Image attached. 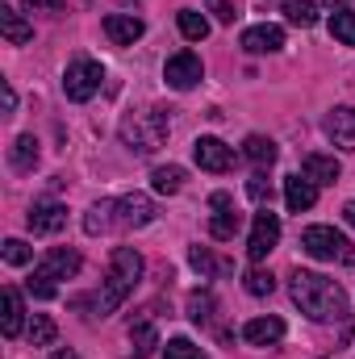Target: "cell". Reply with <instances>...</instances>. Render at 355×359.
Masks as SVG:
<instances>
[{"label": "cell", "mask_w": 355, "mask_h": 359, "mask_svg": "<svg viewBox=\"0 0 355 359\" xmlns=\"http://www.w3.org/2000/svg\"><path fill=\"white\" fill-rule=\"evenodd\" d=\"M243 284H247V292H251V297H267V292L276 288L272 271H264V268H251L247 276H243Z\"/></svg>", "instance_id": "32"}, {"label": "cell", "mask_w": 355, "mask_h": 359, "mask_svg": "<svg viewBox=\"0 0 355 359\" xmlns=\"http://www.w3.org/2000/svg\"><path fill=\"white\" fill-rule=\"evenodd\" d=\"M288 292L297 301V309L309 318V322H347V292L330 280V276H318V271H293L288 280Z\"/></svg>", "instance_id": "1"}, {"label": "cell", "mask_w": 355, "mask_h": 359, "mask_svg": "<svg viewBox=\"0 0 355 359\" xmlns=\"http://www.w3.org/2000/svg\"><path fill=\"white\" fill-rule=\"evenodd\" d=\"M276 243H280V217L264 209V213H255V222H251V238H247V259L251 264H264L267 255L276 251Z\"/></svg>", "instance_id": "7"}, {"label": "cell", "mask_w": 355, "mask_h": 359, "mask_svg": "<svg viewBox=\"0 0 355 359\" xmlns=\"http://www.w3.org/2000/svg\"><path fill=\"white\" fill-rule=\"evenodd\" d=\"M0 34L13 42V46H25L29 38H34V25L17 13V8H8V4H0Z\"/></svg>", "instance_id": "19"}, {"label": "cell", "mask_w": 355, "mask_h": 359, "mask_svg": "<svg viewBox=\"0 0 355 359\" xmlns=\"http://www.w3.org/2000/svg\"><path fill=\"white\" fill-rule=\"evenodd\" d=\"M109 226H117V201H96L84 217V230L88 234H105Z\"/></svg>", "instance_id": "23"}, {"label": "cell", "mask_w": 355, "mask_h": 359, "mask_svg": "<svg viewBox=\"0 0 355 359\" xmlns=\"http://www.w3.org/2000/svg\"><path fill=\"white\" fill-rule=\"evenodd\" d=\"M55 334H59V330H55V322H51L46 313H34V322H29V343H34V347H51V343H55Z\"/></svg>", "instance_id": "29"}, {"label": "cell", "mask_w": 355, "mask_h": 359, "mask_svg": "<svg viewBox=\"0 0 355 359\" xmlns=\"http://www.w3.org/2000/svg\"><path fill=\"white\" fill-rule=\"evenodd\" d=\"M180 34L188 38V42H201V38H209V21H205V13H196V8H180Z\"/></svg>", "instance_id": "26"}, {"label": "cell", "mask_w": 355, "mask_h": 359, "mask_svg": "<svg viewBox=\"0 0 355 359\" xmlns=\"http://www.w3.org/2000/svg\"><path fill=\"white\" fill-rule=\"evenodd\" d=\"M21 318H25L21 292L8 284V288H4V318H0V330H4V339H17V334H21Z\"/></svg>", "instance_id": "21"}, {"label": "cell", "mask_w": 355, "mask_h": 359, "mask_svg": "<svg viewBox=\"0 0 355 359\" xmlns=\"http://www.w3.org/2000/svg\"><path fill=\"white\" fill-rule=\"evenodd\" d=\"M280 46H284V29L280 25H251L243 34V50H251V55H276Z\"/></svg>", "instance_id": "16"}, {"label": "cell", "mask_w": 355, "mask_h": 359, "mask_svg": "<svg viewBox=\"0 0 355 359\" xmlns=\"http://www.w3.org/2000/svg\"><path fill=\"white\" fill-rule=\"evenodd\" d=\"M34 8H46V13H59L63 8V0H29Z\"/></svg>", "instance_id": "37"}, {"label": "cell", "mask_w": 355, "mask_h": 359, "mask_svg": "<svg viewBox=\"0 0 355 359\" xmlns=\"http://www.w3.org/2000/svg\"><path fill=\"white\" fill-rule=\"evenodd\" d=\"M155 222V205L151 196L142 192H130V196H117V230H142Z\"/></svg>", "instance_id": "11"}, {"label": "cell", "mask_w": 355, "mask_h": 359, "mask_svg": "<svg viewBox=\"0 0 355 359\" xmlns=\"http://www.w3.org/2000/svg\"><path fill=\"white\" fill-rule=\"evenodd\" d=\"M330 34H335L343 46H355V13L351 8H339V13L330 17Z\"/></svg>", "instance_id": "28"}, {"label": "cell", "mask_w": 355, "mask_h": 359, "mask_svg": "<svg viewBox=\"0 0 355 359\" xmlns=\"http://www.w3.org/2000/svg\"><path fill=\"white\" fill-rule=\"evenodd\" d=\"M247 196H251L255 205H272V184H267V172H255V176L247 180Z\"/></svg>", "instance_id": "35"}, {"label": "cell", "mask_w": 355, "mask_h": 359, "mask_svg": "<svg viewBox=\"0 0 355 359\" xmlns=\"http://www.w3.org/2000/svg\"><path fill=\"white\" fill-rule=\"evenodd\" d=\"M29 230L34 234H59L63 226H67V209L59 205V201H34V209H29Z\"/></svg>", "instance_id": "12"}, {"label": "cell", "mask_w": 355, "mask_h": 359, "mask_svg": "<svg viewBox=\"0 0 355 359\" xmlns=\"http://www.w3.org/2000/svg\"><path fill=\"white\" fill-rule=\"evenodd\" d=\"M301 251L314 255V259H326V264H355V247L335 230V226H305L301 230Z\"/></svg>", "instance_id": "5"}, {"label": "cell", "mask_w": 355, "mask_h": 359, "mask_svg": "<svg viewBox=\"0 0 355 359\" xmlns=\"http://www.w3.org/2000/svg\"><path fill=\"white\" fill-rule=\"evenodd\" d=\"M151 188H155L159 196H176L180 188H184V168H176V163L155 168V172H151Z\"/></svg>", "instance_id": "24"}, {"label": "cell", "mask_w": 355, "mask_h": 359, "mask_svg": "<svg viewBox=\"0 0 355 359\" xmlns=\"http://www.w3.org/2000/svg\"><path fill=\"white\" fill-rule=\"evenodd\" d=\"M201 76H205V67H201V55H196V50H176V55L168 59V67H163V80L176 92L196 88Z\"/></svg>", "instance_id": "8"}, {"label": "cell", "mask_w": 355, "mask_h": 359, "mask_svg": "<svg viewBox=\"0 0 355 359\" xmlns=\"http://www.w3.org/2000/svg\"><path fill=\"white\" fill-rule=\"evenodd\" d=\"M13 109H17V92L4 84V113H13Z\"/></svg>", "instance_id": "38"}, {"label": "cell", "mask_w": 355, "mask_h": 359, "mask_svg": "<svg viewBox=\"0 0 355 359\" xmlns=\"http://www.w3.org/2000/svg\"><path fill=\"white\" fill-rule=\"evenodd\" d=\"M163 359H205V351H201L192 339H172L168 351H163Z\"/></svg>", "instance_id": "34"}, {"label": "cell", "mask_w": 355, "mask_h": 359, "mask_svg": "<svg viewBox=\"0 0 355 359\" xmlns=\"http://www.w3.org/2000/svg\"><path fill=\"white\" fill-rule=\"evenodd\" d=\"M192 159H196L201 172H213V176H222V172L234 168V151H230L222 138H209V134L192 142Z\"/></svg>", "instance_id": "9"}, {"label": "cell", "mask_w": 355, "mask_h": 359, "mask_svg": "<svg viewBox=\"0 0 355 359\" xmlns=\"http://www.w3.org/2000/svg\"><path fill=\"white\" fill-rule=\"evenodd\" d=\"M142 21L138 17H126V13H109L105 17V38L113 42V46H134L138 38H142Z\"/></svg>", "instance_id": "13"}, {"label": "cell", "mask_w": 355, "mask_h": 359, "mask_svg": "<svg viewBox=\"0 0 355 359\" xmlns=\"http://www.w3.org/2000/svg\"><path fill=\"white\" fill-rule=\"evenodd\" d=\"M188 264L201 271V280H209L213 271H226V264H217V259H213V255H209L205 247H192V251H188Z\"/></svg>", "instance_id": "31"}, {"label": "cell", "mask_w": 355, "mask_h": 359, "mask_svg": "<svg viewBox=\"0 0 355 359\" xmlns=\"http://www.w3.org/2000/svg\"><path fill=\"white\" fill-rule=\"evenodd\" d=\"M280 13L288 17V25H301V29L318 25V8H314L309 0H284V4H280Z\"/></svg>", "instance_id": "25"}, {"label": "cell", "mask_w": 355, "mask_h": 359, "mask_svg": "<svg viewBox=\"0 0 355 359\" xmlns=\"http://www.w3.org/2000/svg\"><path fill=\"white\" fill-rule=\"evenodd\" d=\"M301 172L314 180V184H339V176H343L339 159H335V155H322V151L305 155V159H301Z\"/></svg>", "instance_id": "18"}, {"label": "cell", "mask_w": 355, "mask_h": 359, "mask_svg": "<svg viewBox=\"0 0 355 359\" xmlns=\"http://www.w3.org/2000/svg\"><path fill=\"white\" fill-rule=\"evenodd\" d=\"M243 155H247L260 172H267V168L276 163V142H272V138H264V134H251V138L243 142Z\"/></svg>", "instance_id": "22"}, {"label": "cell", "mask_w": 355, "mask_h": 359, "mask_svg": "<svg viewBox=\"0 0 355 359\" xmlns=\"http://www.w3.org/2000/svg\"><path fill=\"white\" fill-rule=\"evenodd\" d=\"M322 4H330V8H335V13H339V8H343V4H347V0H322Z\"/></svg>", "instance_id": "41"}, {"label": "cell", "mask_w": 355, "mask_h": 359, "mask_svg": "<svg viewBox=\"0 0 355 359\" xmlns=\"http://www.w3.org/2000/svg\"><path fill=\"white\" fill-rule=\"evenodd\" d=\"M138 280H142V255L134 247H117L113 259H109V276H105V284H100V292L92 301V309L100 318L113 313L117 305H126V297L138 288Z\"/></svg>", "instance_id": "2"}, {"label": "cell", "mask_w": 355, "mask_h": 359, "mask_svg": "<svg viewBox=\"0 0 355 359\" xmlns=\"http://www.w3.org/2000/svg\"><path fill=\"white\" fill-rule=\"evenodd\" d=\"M209 4H213V13H217V21H226V25H230V21L239 17V8H234V0H209Z\"/></svg>", "instance_id": "36"}, {"label": "cell", "mask_w": 355, "mask_h": 359, "mask_svg": "<svg viewBox=\"0 0 355 359\" xmlns=\"http://www.w3.org/2000/svg\"><path fill=\"white\" fill-rule=\"evenodd\" d=\"M326 138L335 147H343V151H355V109L351 104H343V109H335L326 117Z\"/></svg>", "instance_id": "14"}, {"label": "cell", "mask_w": 355, "mask_h": 359, "mask_svg": "<svg viewBox=\"0 0 355 359\" xmlns=\"http://www.w3.org/2000/svg\"><path fill=\"white\" fill-rule=\"evenodd\" d=\"M130 339H134V351H138V355H151V351L159 347V330H155L151 322H138V326H130Z\"/></svg>", "instance_id": "27"}, {"label": "cell", "mask_w": 355, "mask_h": 359, "mask_svg": "<svg viewBox=\"0 0 355 359\" xmlns=\"http://www.w3.org/2000/svg\"><path fill=\"white\" fill-rule=\"evenodd\" d=\"M343 217H347V222L355 226V201H351V205H343Z\"/></svg>", "instance_id": "39"}, {"label": "cell", "mask_w": 355, "mask_h": 359, "mask_svg": "<svg viewBox=\"0 0 355 359\" xmlns=\"http://www.w3.org/2000/svg\"><path fill=\"white\" fill-rule=\"evenodd\" d=\"M168 113L172 109H138V113H126L121 117V142L134 151V155H155L168 138Z\"/></svg>", "instance_id": "3"}, {"label": "cell", "mask_w": 355, "mask_h": 359, "mask_svg": "<svg viewBox=\"0 0 355 359\" xmlns=\"http://www.w3.org/2000/svg\"><path fill=\"white\" fill-rule=\"evenodd\" d=\"M51 359H80V355H76V351H55Z\"/></svg>", "instance_id": "40"}, {"label": "cell", "mask_w": 355, "mask_h": 359, "mask_svg": "<svg viewBox=\"0 0 355 359\" xmlns=\"http://www.w3.org/2000/svg\"><path fill=\"white\" fill-rule=\"evenodd\" d=\"M8 168H13V172H34V168H38V138H34V134H21V138L8 147Z\"/></svg>", "instance_id": "20"}, {"label": "cell", "mask_w": 355, "mask_h": 359, "mask_svg": "<svg viewBox=\"0 0 355 359\" xmlns=\"http://www.w3.org/2000/svg\"><path fill=\"white\" fill-rule=\"evenodd\" d=\"M80 271V255L72 251V247H55V251H46L42 255V264L34 268L29 276V292L38 297V301H51L59 288H55V280H72Z\"/></svg>", "instance_id": "4"}, {"label": "cell", "mask_w": 355, "mask_h": 359, "mask_svg": "<svg viewBox=\"0 0 355 359\" xmlns=\"http://www.w3.org/2000/svg\"><path fill=\"white\" fill-rule=\"evenodd\" d=\"M0 255H4V264H13V268H25V264L34 259V251H29L21 238H4V251H0Z\"/></svg>", "instance_id": "33"}, {"label": "cell", "mask_w": 355, "mask_h": 359, "mask_svg": "<svg viewBox=\"0 0 355 359\" xmlns=\"http://www.w3.org/2000/svg\"><path fill=\"white\" fill-rule=\"evenodd\" d=\"M314 201H318V184L309 176H288L284 180V205L293 209V213H305V209H314Z\"/></svg>", "instance_id": "15"}, {"label": "cell", "mask_w": 355, "mask_h": 359, "mask_svg": "<svg viewBox=\"0 0 355 359\" xmlns=\"http://www.w3.org/2000/svg\"><path fill=\"white\" fill-rule=\"evenodd\" d=\"M188 318H192L196 326H205V322L213 318V292H192V297H188Z\"/></svg>", "instance_id": "30"}, {"label": "cell", "mask_w": 355, "mask_h": 359, "mask_svg": "<svg viewBox=\"0 0 355 359\" xmlns=\"http://www.w3.org/2000/svg\"><path fill=\"white\" fill-rule=\"evenodd\" d=\"M100 80H105V67L96 63V59H72L67 63V72H63V92H67V100H76V104H84L96 96L100 88Z\"/></svg>", "instance_id": "6"}, {"label": "cell", "mask_w": 355, "mask_h": 359, "mask_svg": "<svg viewBox=\"0 0 355 359\" xmlns=\"http://www.w3.org/2000/svg\"><path fill=\"white\" fill-rule=\"evenodd\" d=\"M209 205L217 209V213L209 217V234H213L217 243H230V238L243 230V217H239V209H234L230 192H213V196H209Z\"/></svg>", "instance_id": "10"}, {"label": "cell", "mask_w": 355, "mask_h": 359, "mask_svg": "<svg viewBox=\"0 0 355 359\" xmlns=\"http://www.w3.org/2000/svg\"><path fill=\"white\" fill-rule=\"evenodd\" d=\"M243 339L251 343V347H276L280 339H284V322L280 318H251L247 326H243Z\"/></svg>", "instance_id": "17"}]
</instances>
